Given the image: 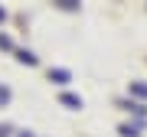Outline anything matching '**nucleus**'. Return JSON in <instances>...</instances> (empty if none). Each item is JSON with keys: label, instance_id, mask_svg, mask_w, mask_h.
Masks as SVG:
<instances>
[{"label": "nucleus", "instance_id": "1", "mask_svg": "<svg viewBox=\"0 0 147 137\" xmlns=\"http://www.w3.org/2000/svg\"><path fill=\"white\" fill-rule=\"evenodd\" d=\"M69 79H72V75H69L65 68H49V82H56V85H69Z\"/></svg>", "mask_w": 147, "mask_h": 137}, {"label": "nucleus", "instance_id": "2", "mask_svg": "<svg viewBox=\"0 0 147 137\" xmlns=\"http://www.w3.org/2000/svg\"><path fill=\"white\" fill-rule=\"evenodd\" d=\"M59 101H62L65 108H82V98L72 95V91H62V95H59Z\"/></svg>", "mask_w": 147, "mask_h": 137}, {"label": "nucleus", "instance_id": "3", "mask_svg": "<svg viewBox=\"0 0 147 137\" xmlns=\"http://www.w3.org/2000/svg\"><path fill=\"white\" fill-rule=\"evenodd\" d=\"M16 59H20V62H26V65H36V56H33L30 49H20V52H16Z\"/></svg>", "mask_w": 147, "mask_h": 137}, {"label": "nucleus", "instance_id": "4", "mask_svg": "<svg viewBox=\"0 0 147 137\" xmlns=\"http://www.w3.org/2000/svg\"><path fill=\"white\" fill-rule=\"evenodd\" d=\"M131 91H134L137 98H147V85L144 82H131Z\"/></svg>", "mask_w": 147, "mask_h": 137}, {"label": "nucleus", "instance_id": "5", "mask_svg": "<svg viewBox=\"0 0 147 137\" xmlns=\"http://www.w3.org/2000/svg\"><path fill=\"white\" fill-rule=\"evenodd\" d=\"M59 7H62V10H79V3H75V0H59Z\"/></svg>", "mask_w": 147, "mask_h": 137}, {"label": "nucleus", "instance_id": "6", "mask_svg": "<svg viewBox=\"0 0 147 137\" xmlns=\"http://www.w3.org/2000/svg\"><path fill=\"white\" fill-rule=\"evenodd\" d=\"M7 101H10V88H7V85H0V105H7Z\"/></svg>", "mask_w": 147, "mask_h": 137}, {"label": "nucleus", "instance_id": "7", "mask_svg": "<svg viewBox=\"0 0 147 137\" xmlns=\"http://www.w3.org/2000/svg\"><path fill=\"white\" fill-rule=\"evenodd\" d=\"M0 49H13V39L10 36H0Z\"/></svg>", "mask_w": 147, "mask_h": 137}, {"label": "nucleus", "instance_id": "8", "mask_svg": "<svg viewBox=\"0 0 147 137\" xmlns=\"http://www.w3.org/2000/svg\"><path fill=\"white\" fill-rule=\"evenodd\" d=\"M121 137H137V131H134V127H127V124H124V127H121Z\"/></svg>", "mask_w": 147, "mask_h": 137}, {"label": "nucleus", "instance_id": "9", "mask_svg": "<svg viewBox=\"0 0 147 137\" xmlns=\"http://www.w3.org/2000/svg\"><path fill=\"white\" fill-rule=\"evenodd\" d=\"M0 137H10V127L7 124H0Z\"/></svg>", "mask_w": 147, "mask_h": 137}, {"label": "nucleus", "instance_id": "10", "mask_svg": "<svg viewBox=\"0 0 147 137\" xmlns=\"http://www.w3.org/2000/svg\"><path fill=\"white\" fill-rule=\"evenodd\" d=\"M3 20H7V10H0V23H3Z\"/></svg>", "mask_w": 147, "mask_h": 137}, {"label": "nucleus", "instance_id": "11", "mask_svg": "<svg viewBox=\"0 0 147 137\" xmlns=\"http://www.w3.org/2000/svg\"><path fill=\"white\" fill-rule=\"evenodd\" d=\"M20 137H33V134H30V131H26V134H20Z\"/></svg>", "mask_w": 147, "mask_h": 137}]
</instances>
